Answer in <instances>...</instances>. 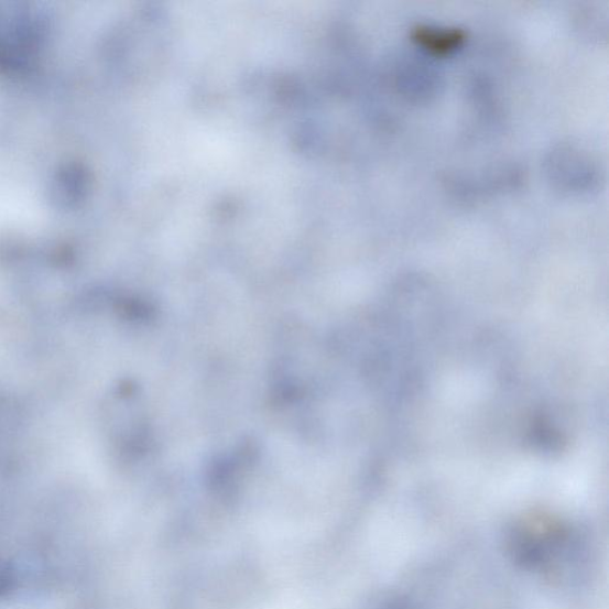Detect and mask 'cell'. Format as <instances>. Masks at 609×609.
Returning a JSON list of instances; mask_svg holds the SVG:
<instances>
[{
    "mask_svg": "<svg viewBox=\"0 0 609 609\" xmlns=\"http://www.w3.org/2000/svg\"><path fill=\"white\" fill-rule=\"evenodd\" d=\"M544 167L550 183L563 192H588L598 182L597 163L577 143L554 145L545 157Z\"/></svg>",
    "mask_w": 609,
    "mask_h": 609,
    "instance_id": "1",
    "label": "cell"
},
{
    "mask_svg": "<svg viewBox=\"0 0 609 609\" xmlns=\"http://www.w3.org/2000/svg\"><path fill=\"white\" fill-rule=\"evenodd\" d=\"M466 34L459 29L420 25L413 31V41L427 55H447L459 47Z\"/></svg>",
    "mask_w": 609,
    "mask_h": 609,
    "instance_id": "3",
    "label": "cell"
},
{
    "mask_svg": "<svg viewBox=\"0 0 609 609\" xmlns=\"http://www.w3.org/2000/svg\"><path fill=\"white\" fill-rule=\"evenodd\" d=\"M579 22L578 29L587 33L589 37H602V32L607 28V10L601 13L599 8H591L579 10L577 19Z\"/></svg>",
    "mask_w": 609,
    "mask_h": 609,
    "instance_id": "4",
    "label": "cell"
},
{
    "mask_svg": "<svg viewBox=\"0 0 609 609\" xmlns=\"http://www.w3.org/2000/svg\"><path fill=\"white\" fill-rule=\"evenodd\" d=\"M394 79L399 93L413 99L434 96L439 86L436 69L418 55L401 58L395 65Z\"/></svg>",
    "mask_w": 609,
    "mask_h": 609,
    "instance_id": "2",
    "label": "cell"
}]
</instances>
